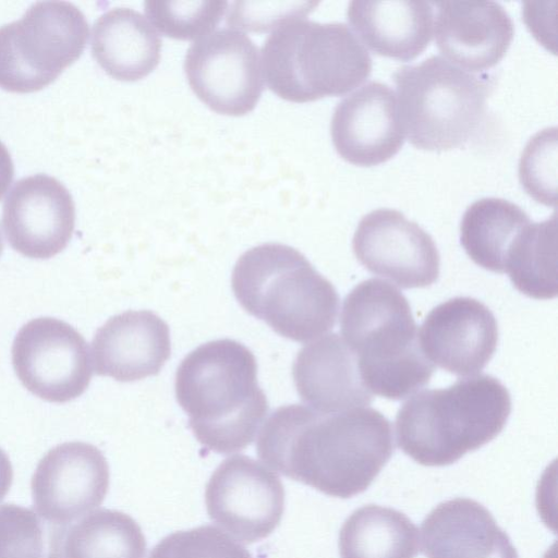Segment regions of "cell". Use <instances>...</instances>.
<instances>
[{"instance_id": "cell-1", "label": "cell", "mask_w": 558, "mask_h": 558, "mask_svg": "<svg viewBox=\"0 0 558 558\" xmlns=\"http://www.w3.org/2000/svg\"><path fill=\"white\" fill-rule=\"evenodd\" d=\"M256 452L293 481L349 498L363 493L389 461L393 434L390 422L372 408L322 413L287 404L264 423Z\"/></svg>"}, {"instance_id": "cell-2", "label": "cell", "mask_w": 558, "mask_h": 558, "mask_svg": "<svg viewBox=\"0 0 558 558\" xmlns=\"http://www.w3.org/2000/svg\"><path fill=\"white\" fill-rule=\"evenodd\" d=\"M174 391L198 442L222 454L250 446L268 412L256 359L232 339L191 351L177 369Z\"/></svg>"}, {"instance_id": "cell-3", "label": "cell", "mask_w": 558, "mask_h": 558, "mask_svg": "<svg viewBox=\"0 0 558 558\" xmlns=\"http://www.w3.org/2000/svg\"><path fill=\"white\" fill-rule=\"evenodd\" d=\"M340 326L371 393L400 400L429 383L435 366L421 349L409 302L387 281L371 278L355 286L344 299Z\"/></svg>"}, {"instance_id": "cell-4", "label": "cell", "mask_w": 558, "mask_h": 558, "mask_svg": "<svg viewBox=\"0 0 558 558\" xmlns=\"http://www.w3.org/2000/svg\"><path fill=\"white\" fill-rule=\"evenodd\" d=\"M511 411L507 388L490 375L416 392L396 416L399 448L425 466L454 463L492 441Z\"/></svg>"}, {"instance_id": "cell-5", "label": "cell", "mask_w": 558, "mask_h": 558, "mask_svg": "<svg viewBox=\"0 0 558 558\" xmlns=\"http://www.w3.org/2000/svg\"><path fill=\"white\" fill-rule=\"evenodd\" d=\"M231 287L245 312L283 338L307 342L336 324L335 287L292 246L270 242L245 251L234 265Z\"/></svg>"}, {"instance_id": "cell-6", "label": "cell", "mask_w": 558, "mask_h": 558, "mask_svg": "<svg viewBox=\"0 0 558 558\" xmlns=\"http://www.w3.org/2000/svg\"><path fill=\"white\" fill-rule=\"evenodd\" d=\"M263 77L279 97L306 102L341 96L372 73V58L344 23L281 22L262 47Z\"/></svg>"}, {"instance_id": "cell-7", "label": "cell", "mask_w": 558, "mask_h": 558, "mask_svg": "<svg viewBox=\"0 0 558 558\" xmlns=\"http://www.w3.org/2000/svg\"><path fill=\"white\" fill-rule=\"evenodd\" d=\"M399 118L409 142L418 149L445 151L463 146L484 121L493 85L477 75L430 56L393 73Z\"/></svg>"}, {"instance_id": "cell-8", "label": "cell", "mask_w": 558, "mask_h": 558, "mask_svg": "<svg viewBox=\"0 0 558 558\" xmlns=\"http://www.w3.org/2000/svg\"><path fill=\"white\" fill-rule=\"evenodd\" d=\"M88 23L68 1H38L0 26V87L32 93L52 83L85 49Z\"/></svg>"}, {"instance_id": "cell-9", "label": "cell", "mask_w": 558, "mask_h": 558, "mask_svg": "<svg viewBox=\"0 0 558 558\" xmlns=\"http://www.w3.org/2000/svg\"><path fill=\"white\" fill-rule=\"evenodd\" d=\"M11 353L22 385L45 401L69 402L89 386L93 368L88 343L64 320L31 319L16 333Z\"/></svg>"}, {"instance_id": "cell-10", "label": "cell", "mask_w": 558, "mask_h": 558, "mask_svg": "<svg viewBox=\"0 0 558 558\" xmlns=\"http://www.w3.org/2000/svg\"><path fill=\"white\" fill-rule=\"evenodd\" d=\"M184 71L196 96L216 112L243 116L264 88L259 51L243 32L221 28L187 49Z\"/></svg>"}, {"instance_id": "cell-11", "label": "cell", "mask_w": 558, "mask_h": 558, "mask_svg": "<svg viewBox=\"0 0 558 558\" xmlns=\"http://www.w3.org/2000/svg\"><path fill=\"white\" fill-rule=\"evenodd\" d=\"M279 476L251 457L223 460L205 489L208 517L239 541L252 544L269 536L284 511Z\"/></svg>"}, {"instance_id": "cell-12", "label": "cell", "mask_w": 558, "mask_h": 558, "mask_svg": "<svg viewBox=\"0 0 558 558\" xmlns=\"http://www.w3.org/2000/svg\"><path fill=\"white\" fill-rule=\"evenodd\" d=\"M352 248L368 271L404 289L428 287L439 275L440 258L434 240L396 209L378 208L363 216Z\"/></svg>"}, {"instance_id": "cell-13", "label": "cell", "mask_w": 558, "mask_h": 558, "mask_svg": "<svg viewBox=\"0 0 558 558\" xmlns=\"http://www.w3.org/2000/svg\"><path fill=\"white\" fill-rule=\"evenodd\" d=\"M109 466L92 444L68 441L50 449L31 481L36 512L63 525L99 507L109 488Z\"/></svg>"}, {"instance_id": "cell-14", "label": "cell", "mask_w": 558, "mask_h": 558, "mask_svg": "<svg viewBox=\"0 0 558 558\" xmlns=\"http://www.w3.org/2000/svg\"><path fill=\"white\" fill-rule=\"evenodd\" d=\"M75 226L69 190L38 173L19 180L2 208V227L11 247L28 258L47 259L62 252Z\"/></svg>"}, {"instance_id": "cell-15", "label": "cell", "mask_w": 558, "mask_h": 558, "mask_svg": "<svg viewBox=\"0 0 558 558\" xmlns=\"http://www.w3.org/2000/svg\"><path fill=\"white\" fill-rule=\"evenodd\" d=\"M330 134L337 153L352 165L372 167L389 160L405 141L396 93L381 82L364 84L337 104Z\"/></svg>"}, {"instance_id": "cell-16", "label": "cell", "mask_w": 558, "mask_h": 558, "mask_svg": "<svg viewBox=\"0 0 558 558\" xmlns=\"http://www.w3.org/2000/svg\"><path fill=\"white\" fill-rule=\"evenodd\" d=\"M418 336L421 349L433 365L458 376H472L493 357L498 326L485 304L459 296L434 307Z\"/></svg>"}, {"instance_id": "cell-17", "label": "cell", "mask_w": 558, "mask_h": 558, "mask_svg": "<svg viewBox=\"0 0 558 558\" xmlns=\"http://www.w3.org/2000/svg\"><path fill=\"white\" fill-rule=\"evenodd\" d=\"M436 45L449 62L482 72L507 53L514 35L508 12L495 1L444 0L433 2Z\"/></svg>"}, {"instance_id": "cell-18", "label": "cell", "mask_w": 558, "mask_h": 558, "mask_svg": "<svg viewBox=\"0 0 558 558\" xmlns=\"http://www.w3.org/2000/svg\"><path fill=\"white\" fill-rule=\"evenodd\" d=\"M95 372L130 383L157 375L171 354L167 323L150 311H126L110 317L92 341Z\"/></svg>"}, {"instance_id": "cell-19", "label": "cell", "mask_w": 558, "mask_h": 558, "mask_svg": "<svg viewBox=\"0 0 558 558\" xmlns=\"http://www.w3.org/2000/svg\"><path fill=\"white\" fill-rule=\"evenodd\" d=\"M292 377L300 399L322 413H336L372 403L357 359L337 333L326 335L299 350Z\"/></svg>"}, {"instance_id": "cell-20", "label": "cell", "mask_w": 558, "mask_h": 558, "mask_svg": "<svg viewBox=\"0 0 558 558\" xmlns=\"http://www.w3.org/2000/svg\"><path fill=\"white\" fill-rule=\"evenodd\" d=\"M422 542L427 558H519L492 513L469 498L436 506L422 523Z\"/></svg>"}, {"instance_id": "cell-21", "label": "cell", "mask_w": 558, "mask_h": 558, "mask_svg": "<svg viewBox=\"0 0 558 558\" xmlns=\"http://www.w3.org/2000/svg\"><path fill=\"white\" fill-rule=\"evenodd\" d=\"M347 19L366 49L400 61L420 56L434 33L433 1L352 0Z\"/></svg>"}, {"instance_id": "cell-22", "label": "cell", "mask_w": 558, "mask_h": 558, "mask_svg": "<svg viewBox=\"0 0 558 558\" xmlns=\"http://www.w3.org/2000/svg\"><path fill=\"white\" fill-rule=\"evenodd\" d=\"M161 39L147 19L130 8L101 14L92 32V53L113 78L137 81L159 63Z\"/></svg>"}, {"instance_id": "cell-23", "label": "cell", "mask_w": 558, "mask_h": 558, "mask_svg": "<svg viewBox=\"0 0 558 558\" xmlns=\"http://www.w3.org/2000/svg\"><path fill=\"white\" fill-rule=\"evenodd\" d=\"M418 530L402 512L366 505L344 521L339 533L341 558H415Z\"/></svg>"}, {"instance_id": "cell-24", "label": "cell", "mask_w": 558, "mask_h": 558, "mask_svg": "<svg viewBox=\"0 0 558 558\" xmlns=\"http://www.w3.org/2000/svg\"><path fill=\"white\" fill-rule=\"evenodd\" d=\"M531 222L518 205L498 197L472 203L460 225V240L469 257L478 266L505 274L507 253L522 229Z\"/></svg>"}, {"instance_id": "cell-25", "label": "cell", "mask_w": 558, "mask_h": 558, "mask_svg": "<svg viewBox=\"0 0 558 558\" xmlns=\"http://www.w3.org/2000/svg\"><path fill=\"white\" fill-rule=\"evenodd\" d=\"M514 288L537 300L554 299L557 279V215L530 222L512 242L505 262Z\"/></svg>"}, {"instance_id": "cell-26", "label": "cell", "mask_w": 558, "mask_h": 558, "mask_svg": "<svg viewBox=\"0 0 558 558\" xmlns=\"http://www.w3.org/2000/svg\"><path fill=\"white\" fill-rule=\"evenodd\" d=\"M146 539L137 522L112 509L96 510L65 535V558H145Z\"/></svg>"}, {"instance_id": "cell-27", "label": "cell", "mask_w": 558, "mask_h": 558, "mask_svg": "<svg viewBox=\"0 0 558 558\" xmlns=\"http://www.w3.org/2000/svg\"><path fill=\"white\" fill-rule=\"evenodd\" d=\"M65 526L15 504L0 506V558H65Z\"/></svg>"}, {"instance_id": "cell-28", "label": "cell", "mask_w": 558, "mask_h": 558, "mask_svg": "<svg viewBox=\"0 0 558 558\" xmlns=\"http://www.w3.org/2000/svg\"><path fill=\"white\" fill-rule=\"evenodd\" d=\"M226 0H146L147 16L159 32L175 39L201 38L211 33L223 13Z\"/></svg>"}, {"instance_id": "cell-29", "label": "cell", "mask_w": 558, "mask_h": 558, "mask_svg": "<svg viewBox=\"0 0 558 558\" xmlns=\"http://www.w3.org/2000/svg\"><path fill=\"white\" fill-rule=\"evenodd\" d=\"M558 131L556 126L535 133L524 146L519 160V181L537 203L557 206Z\"/></svg>"}, {"instance_id": "cell-30", "label": "cell", "mask_w": 558, "mask_h": 558, "mask_svg": "<svg viewBox=\"0 0 558 558\" xmlns=\"http://www.w3.org/2000/svg\"><path fill=\"white\" fill-rule=\"evenodd\" d=\"M148 558H253L251 553L214 525L177 531L163 537Z\"/></svg>"}, {"instance_id": "cell-31", "label": "cell", "mask_w": 558, "mask_h": 558, "mask_svg": "<svg viewBox=\"0 0 558 558\" xmlns=\"http://www.w3.org/2000/svg\"><path fill=\"white\" fill-rule=\"evenodd\" d=\"M316 5L317 2L302 1H235L229 9L227 23L234 28L265 32L291 17L306 15Z\"/></svg>"}, {"instance_id": "cell-32", "label": "cell", "mask_w": 558, "mask_h": 558, "mask_svg": "<svg viewBox=\"0 0 558 558\" xmlns=\"http://www.w3.org/2000/svg\"><path fill=\"white\" fill-rule=\"evenodd\" d=\"M14 177V165L5 145L0 141V199L8 191Z\"/></svg>"}, {"instance_id": "cell-33", "label": "cell", "mask_w": 558, "mask_h": 558, "mask_svg": "<svg viewBox=\"0 0 558 558\" xmlns=\"http://www.w3.org/2000/svg\"><path fill=\"white\" fill-rule=\"evenodd\" d=\"M13 481V469L7 453L0 448V502L3 500Z\"/></svg>"}, {"instance_id": "cell-34", "label": "cell", "mask_w": 558, "mask_h": 558, "mask_svg": "<svg viewBox=\"0 0 558 558\" xmlns=\"http://www.w3.org/2000/svg\"><path fill=\"white\" fill-rule=\"evenodd\" d=\"M3 251V241H2V236H1V232H0V255Z\"/></svg>"}]
</instances>
